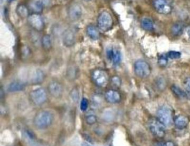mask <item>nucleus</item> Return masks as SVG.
<instances>
[{
	"label": "nucleus",
	"mask_w": 190,
	"mask_h": 146,
	"mask_svg": "<svg viewBox=\"0 0 190 146\" xmlns=\"http://www.w3.org/2000/svg\"><path fill=\"white\" fill-rule=\"evenodd\" d=\"M62 41L64 45L66 47H71L76 43L77 34L73 28H69L63 32Z\"/></svg>",
	"instance_id": "obj_10"
},
{
	"label": "nucleus",
	"mask_w": 190,
	"mask_h": 146,
	"mask_svg": "<svg viewBox=\"0 0 190 146\" xmlns=\"http://www.w3.org/2000/svg\"><path fill=\"white\" fill-rule=\"evenodd\" d=\"M41 45L44 50L49 51L52 47V39L51 36L49 34H45L42 37L41 39Z\"/></svg>",
	"instance_id": "obj_19"
},
{
	"label": "nucleus",
	"mask_w": 190,
	"mask_h": 146,
	"mask_svg": "<svg viewBox=\"0 0 190 146\" xmlns=\"http://www.w3.org/2000/svg\"><path fill=\"white\" fill-rule=\"evenodd\" d=\"M88 105H89L88 100L85 99V98H83L82 99L81 103H80V110L83 112L85 111L86 110L88 109Z\"/></svg>",
	"instance_id": "obj_28"
},
{
	"label": "nucleus",
	"mask_w": 190,
	"mask_h": 146,
	"mask_svg": "<svg viewBox=\"0 0 190 146\" xmlns=\"http://www.w3.org/2000/svg\"><path fill=\"white\" fill-rule=\"evenodd\" d=\"M106 54L108 59L112 61L114 64L118 65L121 62L122 55L119 51L113 48H109L107 50Z\"/></svg>",
	"instance_id": "obj_13"
},
{
	"label": "nucleus",
	"mask_w": 190,
	"mask_h": 146,
	"mask_svg": "<svg viewBox=\"0 0 190 146\" xmlns=\"http://www.w3.org/2000/svg\"><path fill=\"white\" fill-rule=\"evenodd\" d=\"M25 87V85L21 82L14 81L9 85L7 90L10 92H16L24 90Z\"/></svg>",
	"instance_id": "obj_18"
},
{
	"label": "nucleus",
	"mask_w": 190,
	"mask_h": 146,
	"mask_svg": "<svg viewBox=\"0 0 190 146\" xmlns=\"http://www.w3.org/2000/svg\"><path fill=\"white\" fill-rule=\"evenodd\" d=\"M189 120L188 118L185 116H177L175 120V124L178 129L185 128L189 123Z\"/></svg>",
	"instance_id": "obj_16"
},
{
	"label": "nucleus",
	"mask_w": 190,
	"mask_h": 146,
	"mask_svg": "<svg viewBox=\"0 0 190 146\" xmlns=\"http://www.w3.org/2000/svg\"><path fill=\"white\" fill-rule=\"evenodd\" d=\"M44 78L45 75L43 72L41 70H37L33 75L32 82L34 84H39L43 82Z\"/></svg>",
	"instance_id": "obj_22"
},
{
	"label": "nucleus",
	"mask_w": 190,
	"mask_h": 146,
	"mask_svg": "<svg viewBox=\"0 0 190 146\" xmlns=\"http://www.w3.org/2000/svg\"><path fill=\"white\" fill-rule=\"evenodd\" d=\"M91 78L95 85L100 87L106 86L109 80L107 73L104 70L100 69L94 70L91 74Z\"/></svg>",
	"instance_id": "obj_7"
},
{
	"label": "nucleus",
	"mask_w": 190,
	"mask_h": 146,
	"mask_svg": "<svg viewBox=\"0 0 190 146\" xmlns=\"http://www.w3.org/2000/svg\"><path fill=\"white\" fill-rule=\"evenodd\" d=\"M31 101L35 105H41L48 99V93L43 88H38L34 90L30 93Z\"/></svg>",
	"instance_id": "obj_3"
},
{
	"label": "nucleus",
	"mask_w": 190,
	"mask_h": 146,
	"mask_svg": "<svg viewBox=\"0 0 190 146\" xmlns=\"http://www.w3.org/2000/svg\"><path fill=\"white\" fill-rule=\"evenodd\" d=\"M54 120V116L49 111H41L38 112L34 118V125L38 129H44L49 127Z\"/></svg>",
	"instance_id": "obj_1"
},
{
	"label": "nucleus",
	"mask_w": 190,
	"mask_h": 146,
	"mask_svg": "<svg viewBox=\"0 0 190 146\" xmlns=\"http://www.w3.org/2000/svg\"><path fill=\"white\" fill-rule=\"evenodd\" d=\"M148 127L149 131L157 137L162 138L166 134L165 126L157 118H152L149 121Z\"/></svg>",
	"instance_id": "obj_4"
},
{
	"label": "nucleus",
	"mask_w": 190,
	"mask_h": 146,
	"mask_svg": "<svg viewBox=\"0 0 190 146\" xmlns=\"http://www.w3.org/2000/svg\"><path fill=\"white\" fill-rule=\"evenodd\" d=\"M48 90L50 95L55 98H59L63 95V87L59 82L52 81L48 86Z\"/></svg>",
	"instance_id": "obj_11"
},
{
	"label": "nucleus",
	"mask_w": 190,
	"mask_h": 146,
	"mask_svg": "<svg viewBox=\"0 0 190 146\" xmlns=\"http://www.w3.org/2000/svg\"><path fill=\"white\" fill-rule=\"evenodd\" d=\"M71 97L74 102H78L79 100V92L77 89H73L71 92Z\"/></svg>",
	"instance_id": "obj_29"
},
{
	"label": "nucleus",
	"mask_w": 190,
	"mask_h": 146,
	"mask_svg": "<svg viewBox=\"0 0 190 146\" xmlns=\"http://www.w3.org/2000/svg\"><path fill=\"white\" fill-rule=\"evenodd\" d=\"M141 26L144 30L152 31L154 28V24L151 20L149 18L144 17L141 21Z\"/></svg>",
	"instance_id": "obj_21"
},
{
	"label": "nucleus",
	"mask_w": 190,
	"mask_h": 146,
	"mask_svg": "<svg viewBox=\"0 0 190 146\" xmlns=\"http://www.w3.org/2000/svg\"><path fill=\"white\" fill-rule=\"evenodd\" d=\"M86 31L88 36L91 39L93 40H97L99 39V31L97 28V27H96L95 26L90 25L87 26Z\"/></svg>",
	"instance_id": "obj_15"
},
{
	"label": "nucleus",
	"mask_w": 190,
	"mask_h": 146,
	"mask_svg": "<svg viewBox=\"0 0 190 146\" xmlns=\"http://www.w3.org/2000/svg\"><path fill=\"white\" fill-rule=\"evenodd\" d=\"M82 146H91V145L87 143H84L82 145Z\"/></svg>",
	"instance_id": "obj_33"
},
{
	"label": "nucleus",
	"mask_w": 190,
	"mask_h": 146,
	"mask_svg": "<svg viewBox=\"0 0 190 146\" xmlns=\"http://www.w3.org/2000/svg\"><path fill=\"white\" fill-rule=\"evenodd\" d=\"M187 34L189 35V38L190 39V28H189V30L187 31Z\"/></svg>",
	"instance_id": "obj_34"
},
{
	"label": "nucleus",
	"mask_w": 190,
	"mask_h": 146,
	"mask_svg": "<svg viewBox=\"0 0 190 146\" xmlns=\"http://www.w3.org/2000/svg\"><path fill=\"white\" fill-rule=\"evenodd\" d=\"M85 120H86L87 124L89 125H93L95 124V123L96 122L97 118H96V116L91 115H89L86 117Z\"/></svg>",
	"instance_id": "obj_27"
},
{
	"label": "nucleus",
	"mask_w": 190,
	"mask_h": 146,
	"mask_svg": "<svg viewBox=\"0 0 190 146\" xmlns=\"http://www.w3.org/2000/svg\"><path fill=\"white\" fill-rule=\"evenodd\" d=\"M105 99L109 103H118L121 101V94L117 91L109 90L105 92Z\"/></svg>",
	"instance_id": "obj_14"
},
{
	"label": "nucleus",
	"mask_w": 190,
	"mask_h": 146,
	"mask_svg": "<svg viewBox=\"0 0 190 146\" xmlns=\"http://www.w3.org/2000/svg\"><path fill=\"white\" fill-rule=\"evenodd\" d=\"M136 74L140 78H147L151 74V68L147 62L143 60H138L136 62L134 66Z\"/></svg>",
	"instance_id": "obj_6"
},
{
	"label": "nucleus",
	"mask_w": 190,
	"mask_h": 146,
	"mask_svg": "<svg viewBox=\"0 0 190 146\" xmlns=\"http://www.w3.org/2000/svg\"><path fill=\"white\" fill-rule=\"evenodd\" d=\"M167 56L170 59H178L181 57V52L176 51H170L167 53Z\"/></svg>",
	"instance_id": "obj_26"
},
{
	"label": "nucleus",
	"mask_w": 190,
	"mask_h": 146,
	"mask_svg": "<svg viewBox=\"0 0 190 146\" xmlns=\"http://www.w3.org/2000/svg\"><path fill=\"white\" fill-rule=\"evenodd\" d=\"M171 90L175 95L180 98H185L186 97V93L178 86L175 85L172 86Z\"/></svg>",
	"instance_id": "obj_24"
},
{
	"label": "nucleus",
	"mask_w": 190,
	"mask_h": 146,
	"mask_svg": "<svg viewBox=\"0 0 190 146\" xmlns=\"http://www.w3.org/2000/svg\"><path fill=\"white\" fill-rule=\"evenodd\" d=\"M16 12L20 17L22 18L29 17L30 15V9L25 4H19L16 8Z\"/></svg>",
	"instance_id": "obj_17"
},
{
	"label": "nucleus",
	"mask_w": 190,
	"mask_h": 146,
	"mask_svg": "<svg viewBox=\"0 0 190 146\" xmlns=\"http://www.w3.org/2000/svg\"><path fill=\"white\" fill-rule=\"evenodd\" d=\"M158 64L160 66L164 67L168 64V57L165 55H162L158 58Z\"/></svg>",
	"instance_id": "obj_25"
},
{
	"label": "nucleus",
	"mask_w": 190,
	"mask_h": 146,
	"mask_svg": "<svg viewBox=\"0 0 190 146\" xmlns=\"http://www.w3.org/2000/svg\"><path fill=\"white\" fill-rule=\"evenodd\" d=\"M84 1H90L91 0H84Z\"/></svg>",
	"instance_id": "obj_36"
},
{
	"label": "nucleus",
	"mask_w": 190,
	"mask_h": 146,
	"mask_svg": "<svg viewBox=\"0 0 190 146\" xmlns=\"http://www.w3.org/2000/svg\"><path fill=\"white\" fill-rule=\"evenodd\" d=\"M158 119L161 122L166 126H169L173 122L172 112L170 108L167 106L160 107L157 111Z\"/></svg>",
	"instance_id": "obj_5"
},
{
	"label": "nucleus",
	"mask_w": 190,
	"mask_h": 146,
	"mask_svg": "<svg viewBox=\"0 0 190 146\" xmlns=\"http://www.w3.org/2000/svg\"><path fill=\"white\" fill-rule=\"evenodd\" d=\"M29 9L32 12V13L40 14L43 10V4L40 1H35L31 4Z\"/></svg>",
	"instance_id": "obj_20"
},
{
	"label": "nucleus",
	"mask_w": 190,
	"mask_h": 146,
	"mask_svg": "<svg viewBox=\"0 0 190 146\" xmlns=\"http://www.w3.org/2000/svg\"><path fill=\"white\" fill-rule=\"evenodd\" d=\"M113 19L111 14L107 11L100 13L97 18V25L100 30L107 32L110 30L113 26Z\"/></svg>",
	"instance_id": "obj_2"
},
{
	"label": "nucleus",
	"mask_w": 190,
	"mask_h": 146,
	"mask_svg": "<svg viewBox=\"0 0 190 146\" xmlns=\"http://www.w3.org/2000/svg\"><path fill=\"white\" fill-rule=\"evenodd\" d=\"M112 83L116 87H119L121 85V80L120 78L118 76H114L112 78Z\"/></svg>",
	"instance_id": "obj_30"
},
{
	"label": "nucleus",
	"mask_w": 190,
	"mask_h": 146,
	"mask_svg": "<svg viewBox=\"0 0 190 146\" xmlns=\"http://www.w3.org/2000/svg\"><path fill=\"white\" fill-rule=\"evenodd\" d=\"M184 84H185V87L186 90L190 92V77L186 78V80L185 81Z\"/></svg>",
	"instance_id": "obj_32"
},
{
	"label": "nucleus",
	"mask_w": 190,
	"mask_h": 146,
	"mask_svg": "<svg viewBox=\"0 0 190 146\" xmlns=\"http://www.w3.org/2000/svg\"><path fill=\"white\" fill-rule=\"evenodd\" d=\"M155 146H175V144L172 141L158 142L155 144Z\"/></svg>",
	"instance_id": "obj_31"
},
{
	"label": "nucleus",
	"mask_w": 190,
	"mask_h": 146,
	"mask_svg": "<svg viewBox=\"0 0 190 146\" xmlns=\"http://www.w3.org/2000/svg\"><path fill=\"white\" fill-rule=\"evenodd\" d=\"M82 9L81 6L78 4H71L68 9V16L70 20L77 21L82 16Z\"/></svg>",
	"instance_id": "obj_12"
},
{
	"label": "nucleus",
	"mask_w": 190,
	"mask_h": 146,
	"mask_svg": "<svg viewBox=\"0 0 190 146\" xmlns=\"http://www.w3.org/2000/svg\"><path fill=\"white\" fill-rule=\"evenodd\" d=\"M9 1V2H12V1H13L14 0H8Z\"/></svg>",
	"instance_id": "obj_35"
},
{
	"label": "nucleus",
	"mask_w": 190,
	"mask_h": 146,
	"mask_svg": "<svg viewBox=\"0 0 190 146\" xmlns=\"http://www.w3.org/2000/svg\"><path fill=\"white\" fill-rule=\"evenodd\" d=\"M153 7L158 13L167 15L172 11L173 6L171 0H154Z\"/></svg>",
	"instance_id": "obj_8"
},
{
	"label": "nucleus",
	"mask_w": 190,
	"mask_h": 146,
	"mask_svg": "<svg viewBox=\"0 0 190 146\" xmlns=\"http://www.w3.org/2000/svg\"><path fill=\"white\" fill-rule=\"evenodd\" d=\"M28 21L31 27L36 31H42L45 28L43 18L39 13H31L28 17Z\"/></svg>",
	"instance_id": "obj_9"
},
{
	"label": "nucleus",
	"mask_w": 190,
	"mask_h": 146,
	"mask_svg": "<svg viewBox=\"0 0 190 146\" xmlns=\"http://www.w3.org/2000/svg\"><path fill=\"white\" fill-rule=\"evenodd\" d=\"M172 34L174 36H178L182 34L183 31V25L181 22H177L173 25L172 27Z\"/></svg>",
	"instance_id": "obj_23"
}]
</instances>
